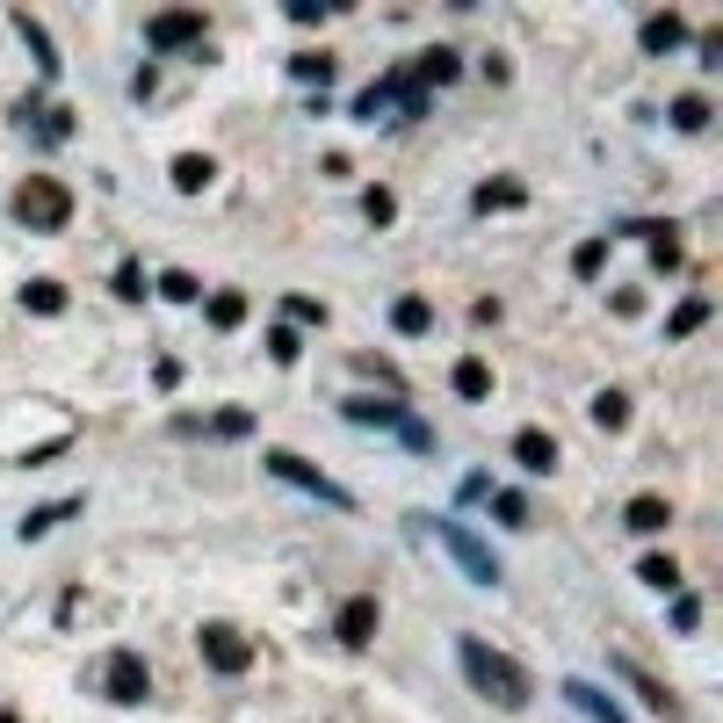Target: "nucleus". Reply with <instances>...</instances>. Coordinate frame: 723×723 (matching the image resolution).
<instances>
[{"mask_svg": "<svg viewBox=\"0 0 723 723\" xmlns=\"http://www.w3.org/2000/svg\"><path fill=\"white\" fill-rule=\"evenodd\" d=\"M492 514H500L507 529H529V500H521V492H500V500H492Z\"/></svg>", "mask_w": 723, "mask_h": 723, "instance_id": "34", "label": "nucleus"}, {"mask_svg": "<svg viewBox=\"0 0 723 723\" xmlns=\"http://www.w3.org/2000/svg\"><path fill=\"white\" fill-rule=\"evenodd\" d=\"M529 203V196H521V181H485L478 196H470V210H478V218H492V210H521Z\"/></svg>", "mask_w": 723, "mask_h": 723, "instance_id": "15", "label": "nucleus"}, {"mask_svg": "<svg viewBox=\"0 0 723 723\" xmlns=\"http://www.w3.org/2000/svg\"><path fill=\"white\" fill-rule=\"evenodd\" d=\"M355 369H362V377H377V383H391V391H405V377H398L391 362H377V355H355Z\"/></svg>", "mask_w": 723, "mask_h": 723, "instance_id": "36", "label": "nucleus"}, {"mask_svg": "<svg viewBox=\"0 0 723 723\" xmlns=\"http://www.w3.org/2000/svg\"><path fill=\"white\" fill-rule=\"evenodd\" d=\"M15 30H22V36H30V52H36V66H44V73H58V52H52V36H44V22H36V15H22V8H15Z\"/></svg>", "mask_w": 723, "mask_h": 723, "instance_id": "23", "label": "nucleus"}, {"mask_svg": "<svg viewBox=\"0 0 723 723\" xmlns=\"http://www.w3.org/2000/svg\"><path fill=\"white\" fill-rule=\"evenodd\" d=\"M145 694H153V672H145V658H138V652H116V658H109V702L138 709Z\"/></svg>", "mask_w": 723, "mask_h": 723, "instance_id": "8", "label": "nucleus"}, {"mask_svg": "<svg viewBox=\"0 0 723 723\" xmlns=\"http://www.w3.org/2000/svg\"><path fill=\"white\" fill-rule=\"evenodd\" d=\"M672 123H680V131H702V123H709V102H702V94H680V102H672Z\"/></svg>", "mask_w": 723, "mask_h": 723, "instance_id": "31", "label": "nucleus"}, {"mask_svg": "<svg viewBox=\"0 0 723 723\" xmlns=\"http://www.w3.org/2000/svg\"><path fill=\"white\" fill-rule=\"evenodd\" d=\"M73 507H80V500H58V507H44V514H30V521H22V543L44 535V529H58V521H73Z\"/></svg>", "mask_w": 723, "mask_h": 723, "instance_id": "30", "label": "nucleus"}, {"mask_svg": "<svg viewBox=\"0 0 723 723\" xmlns=\"http://www.w3.org/2000/svg\"><path fill=\"white\" fill-rule=\"evenodd\" d=\"M22 311H36V319H58V311H66V290H58V282H22Z\"/></svg>", "mask_w": 723, "mask_h": 723, "instance_id": "22", "label": "nucleus"}, {"mask_svg": "<svg viewBox=\"0 0 723 723\" xmlns=\"http://www.w3.org/2000/svg\"><path fill=\"white\" fill-rule=\"evenodd\" d=\"M514 456H521V470H557V442L543 427H521L514 434Z\"/></svg>", "mask_w": 723, "mask_h": 723, "instance_id": "13", "label": "nucleus"}, {"mask_svg": "<svg viewBox=\"0 0 723 723\" xmlns=\"http://www.w3.org/2000/svg\"><path fill=\"white\" fill-rule=\"evenodd\" d=\"M210 434H224V442H246V434H254V413H240V405H224V413L210 420Z\"/></svg>", "mask_w": 723, "mask_h": 723, "instance_id": "28", "label": "nucleus"}, {"mask_svg": "<svg viewBox=\"0 0 723 723\" xmlns=\"http://www.w3.org/2000/svg\"><path fill=\"white\" fill-rule=\"evenodd\" d=\"M369 637H377V601L362 593V601H347V608H341V644H347V652H362Z\"/></svg>", "mask_w": 723, "mask_h": 723, "instance_id": "9", "label": "nucleus"}, {"mask_svg": "<svg viewBox=\"0 0 723 723\" xmlns=\"http://www.w3.org/2000/svg\"><path fill=\"white\" fill-rule=\"evenodd\" d=\"M116 297H123V304H138V297H145V276H138V268H116Z\"/></svg>", "mask_w": 723, "mask_h": 723, "instance_id": "39", "label": "nucleus"}, {"mask_svg": "<svg viewBox=\"0 0 723 723\" xmlns=\"http://www.w3.org/2000/svg\"><path fill=\"white\" fill-rule=\"evenodd\" d=\"M702 319H709V297H688V304H680V311L666 319V333H672V341H688V333L702 326Z\"/></svg>", "mask_w": 723, "mask_h": 723, "instance_id": "26", "label": "nucleus"}, {"mask_svg": "<svg viewBox=\"0 0 723 723\" xmlns=\"http://www.w3.org/2000/svg\"><path fill=\"white\" fill-rule=\"evenodd\" d=\"M565 702L579 709V716H593V723H630V716H622V709L601 694V688H586V680H565Z\"/></svg>", "mask_w": 723, "mask_h": 723, "instance_id": "10", "label": "nucleus"}, {"mask_svg": "<svg viewBox=\"0 0 723 723\" xmlns=\"http://www.w3.org/2000/svg\"><path fill=\"white\" fill-rule=\"evenodd\" d=\"M159 297H174V304H196V297H203V282H196L189 268H167V276H159Z\"/></svg>", "mask_w": 723, "mask_h": 723, "instance_id": "27", "label": "nucleus"}, {"mask_svg": "<svg viewBox=\"0 0 723 723\" xmlns=\"http://www.w3.org/2000/svg\"><path fill=\"white\" fill-rule=\"evenodd\" d=\"M290 73H297V80H319V87H326V80H333V58H326V52H297Z\"/></svg>", "mask_w": 723, "mask_h": 723, "instance_id": "29", "label": "nucleus"}, {"mask_svg": "<svg viewBox=\"0 0 723 723\" xmlns=\"http://www.w3.org/2000/svg\"><path fill=\"white\" fill-rule=\"evenodd\" d=\"M391 210H398L391 189H369V196H362V218H369V224H391Z\"/></svg>", "mask_w": 723, "mask_h": 723, "instance_id": "33", "label": "nucleus"}, {"mask_svg": "<svg viewBox=\"0 0 723 723\" xmlns=\"http://www.w3.org/2000/svg\"><path fill=\"white\" fill-rule=\"evenodd\" d=\"M268 470H276L282 485H297V492H311L319 507H341V514H355V492L347 485H333L319 464H304V456H290V448H268Z\"/></svg>", "mask_w": 723, "mask_h": 723, "instance_id": "3", "label": "nucleus"}, {"mask_svg": "<svg viewBox=\"0 0 723 723\" xmlns=\"http://www.w3.org/2000/svg\"><path fill=\"white\" fill-rule=\"evenodd\" d=\"M240 319H246V297L240 290H218V297H210V326H218V333H232Z\"/></svg>", "mask_w": 723, "mask_h": 723, "instance_id": "24", "label": "nucleus"}, {"mask_svg": "<svg viewBox=\"0 0 723 723\" xmlns=\"http://www.w3.org/2000/svg\"><path fill=\"white\" fill-rule=\"evenodd\" d=\"M601 260H608V240H586L579 254H571V268H579V276H601Z\"/></svg>", "mask_w": 723, "mask_h": 723, "instance_id": "35", "label": "nucleus"}, {"mask_svg": "<svg viewBox=\"0 0 723 723\" xmlns=\"http://www.w3.org/2000/svg\"><path fill=\"white\" fill-rule=\"evenodd\" d=\"M210 174H218V167H210L203 153H181V159H174V189L196 196V189H210Z\"/></svg>", "mask_w": 723, "mask_h": 723, "instance_id": "21", "label": "nucleus"}, {"mask_svg": "<svg viewBox=\"0 0 723 723\" xmlns=\"http://www.w3.org/2000/svg\"><path fill=\"white\" fill-rule=\"evenodd\" d=\"M456 658H464V680H470V688H478L492 709H529L535 688H529V672H521L507 652H492L485 637H464V644H456Z\"/></svg>", "mask_w": 723, "mask_h": 723, "instance_id": "1", "label": "nucleus"}, {"mask_svg": "<svg viewBox=\"0 0 723 723\" xmlns=\"http://www.w3.org/2000/svg\"><path fill=\"white\" fill-rule=\"evenodd\" d=\"M66 218H73V189L58 174H30L15 189V224H30V232H66Z\"/></svg>", "mask_w": 723, "mask_h": 723, "instance_id": "2", "label": "nucleus"}, {"mask_svg": "<svg viewBox=\"0 0 723 723\" xmlns=\"http://www.w3.org/2000/svg\"><path fill=\"white\" fill-rule=\"evenodd\" d=\"M196 644H203V658L224 672V680H240V672L254 666V644H246L232 622H203V630H196Z\"/></svg>", "mask_w": 723, "mask_h": 723, "instance_id": "7", "label": "nucleus"}, {"mask_svg": "<svg viewBox=\"0 0 723 723\" xmlns=\"http://www.w3.org/2000/svg\"><path fill=\"white\" fill-rule=\"evenodd\" d=\"M448 383H456V398H492V369H485L478 355L456 362V377H448Z\"/></svg>", "mask_w": 723, "mask_h": 723, "instance_id": "20", "label": "nucleus"}, {"mask_svg": "<svg viewBox=\"0 0 723 723\" xmlns=\"http://www.w3.org/2000/svg\"><path fill=\"white\" fill-rule=\"evenodd\" d=\"M391 326L398 333H434V304H427V297H398V304H391Z\"/></svg>", "mask_w": 723, "mask_h": 723, "instance_id": "19", "label": "nucleus"}, {"mask_svg": "<svg viewBox=\"0 0 723 723\" xmlns=\"http://www.w3.org/2000/svg\"><path fill=\"white\" fill-rule=\"evenodd\" d=\"M593 427H608V434L630 427V398H622V391H601V398H593Z\"/></svg>", "mask_w": 723, "mask_h": 723, "instance_id": "25", "label": "nucleus"}, {"mask_svg": "<svg viewBox=\"0 0 723 723\" xmlns=\"http://www.w3.org/2000/svg\"><path fill=\"white\" fill-rule=\"evenodd\" d=\"M290 326H326V304L297 290V297H290Z\"/></svg>", "mask_w": 723, "mask_h": 723, "instance_id": "32", "label": "nucleus"}, {"mask_svg": "<svg viewBox=\"0 0 723 723\" xmlns=\"http://www.w3.org/2000/svg\"><path fill=\"white\" fill-rule=\"evenodd\" d=\"M630 232H644V240H652V268H658V276H666V268H680V240H672V224L630 218Z\"/></svg>", "mask_w": 723, "mask_h": 723, "instance_id": "12", "label": "nucleus"}, {"mask_svg": "<svg viewBox=\"0 0 723 723\" xmlns=\"http://www.w3.org/2000/svg\"><path fill=\"white\" fill-rule=\"evenodd\" d=\"M615 672H622V680H630V688H637V694H644V702H652V709H658V716H680V702H672V694H666V688H658V680H652V672H644V666H637V658H615Z\"/></svg>", "mask_w": 723, "mask_h": 723, "instance_id": "11", "label": "nucleus"}, {"mask_svg": "<svg viewBox=\"0 0 723 723\" xmlns=\"http://www.w3.org/2000/svg\"><path fill=\"white\" fill-rule=\"evenodd\" d=\"M347 420L355 427H391L405 448H434V427H420L405 405H391V398H347Z\"/></svg>", "mask_w": 723, "mask_h": 723, "instance_id": "5", "label": "nucleus"}, {"mask_svg": "<svg viewBox=\"0 0 723 723\" xmlns=\"http://www.w3.org/2000/svg\"><path fill=\"white\" fill-rule=\"evenodd\" d=\"M203 15H196V8H159V15H145V44H153V52H196V44H203Z\"/></svg>", "mask_w": 723, "mask_h": 723, "instance_id": "6", "label": "nucleus"}, {"mask_svg": "<svg viewBox=\"0 0 723 723\" xmlns=\"http://www.w3.org/2000/svg\"><path fill=\"white\" fill-rule=\"evenodd\" d=\"M680 36H688V22H680V15L666 8V15H652V22H644V52H680Z\"/></svg>", "mask_w": 723, "mask_h": 723, "instance_id": "18", "label": "nucleus"}, {"mask_svg": "<svg viewBox=\"0 0 723 723\" xmlns=\"http://www.w3.org/2000/svg\"><path fill=\"white\" fill-rule=\"evenodd\" d=\"M672 521V507H666V492H637V500H630V529L637 535H652V529H666Z\"/></svg>", "mask_w": 723, "mask_h": 723, "instance_id": "16", "label": "nucleus"}, {"mask_svg": "<svg viewBox=\"0 0 723 723\" xmlns=\"http://www.w3.org/2000/svg\"><path fill=\"white\" fill-rule=\"evenodd\" d=\"M694 622H702V601H694V593H680V601H672V630H694Z\"/></svg>", "mask_w": 723, "mask_h": 723, "instance_id": "38", "label": "nucleus"}, {"mask_svg": "<svg viewBox=\"0 0 723 723\" xmlns=\"http://www.w3.org/2000/svg\"><path fill=\"white\" fill-rule=\"evenodd\" d=\"M637 579L658 586V593H680V565H672L666 550H644V557H637Z\"/></svg>", "mask_w": 723, "mask_h": 723, "instance_id": "17", "label": "nucleus"}, {"mask_svg": "<svg viewBox=\"0 0 723 723\" xmlns=\"http://www.w3.org/2000/svg\"><path fill=\"white\" fill-rule=\"evenodd\" d=\"M420 535H434V543H442V550L456 557V565H464V579H478V586H500V557L485 550V543H478L470 529H456V521H420Z\"/></svg>", "mask_w": 723, "mask_h": 723, "instance_id": "4", "label": "nucleus"}, {"mask_svg": "<svg viewBox=\"0 0 723 723\" xmlns=\"http://www.w3.org/2000/svg\"><path fill=\"white\" fill-rule=\"evenodd\" d=\"M297 347H304V341H297V326H276V333H268V355H276V362H297Z\"/></svg>", "mask_w": 723, "mask_h": 723, "instance_id": "37", "label": "nucleus"}, {"mask_svg": "<svg viewBox=\"0 0 723 723\" xmlns=\"http://www.w3.org/2000/svg\"><path fill=\"white\" fill-rule=\"evenodd\" d=\"M405 80H413V87H448V80H456V52H448V44L420 52V66L405 73Z\"/></svg>", "mask_w": 723, "mask_h": 723, "instance_id": "14", "label": "nucleus"}]
</instances>
